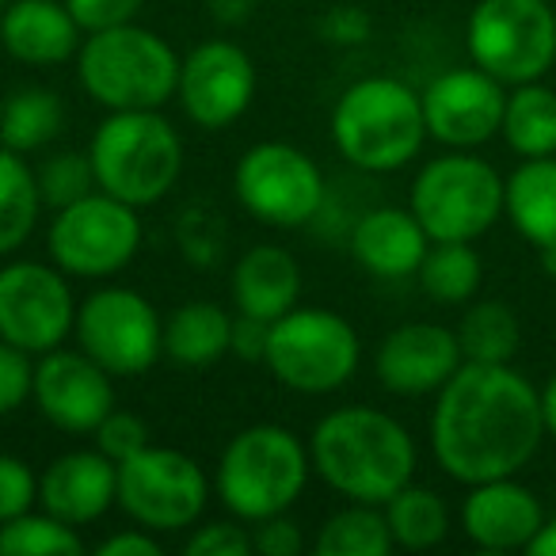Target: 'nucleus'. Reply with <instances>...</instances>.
<instances>
[{
    "mask_svg": "<svg viewBox=\"0 0 556 556\" xmlns=\"http://www.w3.org/2000/svg\"><path fill=\"white\" fill-rule=\"evenodd\" d=\"M545 522L538 495L530 488L515 484L510 477L472 484L469 500L462 507V526L472 545L488 553H507V548H526L530 538Z\"/></svg>",
    "mask_w": 556,
    "mask_h": 556,
    "instance_id": "obj_20",
    "label": "nucleus"
},
{
    "mask_svg": "<svg viewBox=\"0 0 556 556\" xmlns=\"http://www.w3.org/2000/svg\"><path fill=\"white\" fill-rule=\"evenodd\" d=\"M85 553L77 526L62 522L50 510L20 515L0 522V556H77Z\"/></svg>",
    "mask_w": 556,
    "mask_h": 556,
    "instance_id": "obj_33",
    "label": "nucleus"
},
{
    "mask_svg": "<svg viewBox=\"0 0 556 556\" xmlns=\"http://www.w3.org/2000/svg\"><path fill=\"white\" fill-rule=\"evenodd\" d=\"M302 545H305L302 530H298V522H290L287 510H282V515L260 518L252 530V553H260V556H298Z\"/></svg>",
    "mask_w": 556,
    "mask_h": 556,
    "instance_id": "obj_40",
    "label": "nucleus"
},
{
    "mask_svg": "<svg viewBox=\"0 0 556 556\" xmlns=\"http://www.w3.org/2000/svg\"><path fill=\"white\" fill-rule=\"evenodd\" d=\"M267 336H270V325L260 317H248L240 313V320H232V336H229V351L248 363H263L267 355Z\"/></svg>",
    "mask_w": 556,
    "mask_h": 556,
    "instance_id": "obj_41",
    "label": "nucleus"
},
{
    "mask_svg": "<svg viewBox=\"0 0 556 556\" xmlns=\"http://www.w3.org/2000/svg\"><path fill=\"white\" fill-rule=\"evenodd\" d=\"M503 210L515 229L538 252L556 248V161L553 156H526L503 191Z\"/></svg>",
    "mask_w": 556,
    "mask_h": 556,
    "instance_id": "obj_24",
    "label": "nucleus"
},
{
    "mask_svg": "<svg viewBox=\"0 0 556 556\" xmlns=\"http://www.w3.org/2000/svg\"><path fill=\"white\" fill-rule=\"evenodd\" d=\"M77 343L111 378L146 374L164 355V325L156 309L126 287H103L77 305Z\"/></svg>",
    "mask_w": 556,
    "mask_h": 556,
    "instance_id": "obj_13",
    "label": "nucleus"
},
{
    "mask_svg": "<svg viewBox=\"0 0 556 556\" xmlns=\"http://www.w3.org/2000/svg\"><path fill=\"white\" fill-rule=\"evenodd\" d=\"M465 35L472 65L503 85L541 80L556 62V12L548 0H480Z\"/></svg>",
    "mask_w": 556,
    "mask_h": 556,
    "instance_id": "obj_9",
    "label": "nucleus"
},
{
    "mask_svg": "<svg viewBox=\"0 0 556 556\" xmlns=\"http://www.w3.org/2000/svg\"><path fill=\"white\" fill-rule=\"evenodd\" d=\"M419 100H424L427 134L454 149L484 146L503 126V108H507L503 80H495L480 65L442 73L427 85Z\"/></svg>",
    "mask_w": 556,
    "mask_h": 556,
    "instance_id": "obj_17",
    "label": "nucleus"
},
{
    "mask_svg": "<svg viewBox=\"0 0 556 556\" xmlns=\"http://www.w3.org/2000/svg\"><path fill=\"white\" fill-rule=\"evenodd\" d=\"M298 298H302V267L287 248L255 244L232 267V302L248 317L275 325L294 309Z\"/></svg>",
    "mask_w": 556,
    "mask_h": 556,
    "instance_id": "obj_23",
    "label": "nucleus"
},
{
    "mask_svg": "<svg viewBox=\"0 0 556 556\" xmlns=\"http://www.w3.org/2000/svg\"><path fill=\"white\" fill-rule=\"evenodd\" d=\"M0 42L24 65H58L80 50V24L65 0H16L0 16Z\"/></svg>",
    "mask_w": 556,
    "mask_h": 556,
    "instance_id": "obj_22",
    "label": "nucleus"
},
{
    "mask_svg": "<svg viewBox=\"0 0 556 556\" xmlns=\"http://www.w3.org/2000/svg\"><path fill=\"white\" fill-rule=\"evenodd\" d=\"M4 4H9V0H0V9H4Z\"/></svg>",
    "mask_w": 556,
    "mask_h": 556,
    "instance_id": "obj_47",
    "label": "nucleus"
},
{
    "mask_svg": "<svg viewBox=\"0 0 556 556\" xmlns=\"http://www.w3.org/2000/svg\"><path fill=\"white\" fill-rule=\"evenodd\" d=\"M431 237L424 232L419 217L401 206H378L363 214L351 229V255L358 267L378 278H408L419 275Z\"/></svg>",
    "mask_w": 556,
    "mask_h": 556,
    "instance_id": "obj_21",
    "label": "nucleus"
},
{
    "mask_svg": "<svg viewBox=\"0 0 556 556\" xmlns=\"http://www.w3.org/2000/svg\"><path fill=\"white\" fill-rule=\"evenodd\" d=\"M77 325V302L62 267L16 260L0 267V340L47 355Z\"/></svg>",
    "mask_w": 556,
    "mask_h": 556,
    "instance_id": "obj_14",
    "label": "nucleus"
},
{
    "mask_svg": "<svg viewBox=\"0 0 556 556\" xmlns=\"http://www.w3.org/2000/svg\"><path fill=\"white\" fill-rule=\"evenodd\" d=\"M393 545L389 518L374 503H351L336 510L313 541L317 556H386Z\"/></svg>",
    "mask_w": 556,
    "mask_h": 556,
    "instance_id": "obj_30",
    "label": "nucleus"
},
{
    "mask_svg": "<svg viewBox=\"0 0 556 556\" xmlns=\"http://www.w3.org/2000/svg\"><path fill=\"white\" fill-rule=\"evenodd\" d=\"M100 556H161L164 545L153 538V530H141V526H134V530H123V533H111L108 541H100V548H96Z\"/></svg>",
    "mask_w": 556,
    "mask_h": 556,
    "instance_id": "obj_42",
    "label": "nucleus"
},
{
    "mask_svg": "<svg viewBox=\"0 0 556 556\" xmlns=\"http://www.w3.org/2000/svg\"><path fill=\"white\" fill-rule=\"evenodd\" d=\"M255 96V65L237 42L210 39L179 65V103L202 130L237 123Z\"/></svg>",
    "mask_w": 556,
    "mask_h": 556,
    "instance_id": "obj_15",
    "label": "nucleus"
},
{
    "mask_svg": "<svg viewBox=\"0 0 556 556\" xmlns=\"http://www.w3.org/2000/svg\"><path fill=\"white\" fill-rule=\"evenodd\" d=\"M503 138L518 156H553L556 153V92L538 80L515 85L503 108Z\"/></svg>",
    "mask_w": 556,
    "mask_h": 556,
    "instance_id": "obj_26",
    "label": "nucleus"
},
{
    "mask_svg": "<svg viewBox=\"0 0 556 556\" xmlns=\"http://www.w3.org/2000/svg\"><path fill=\"white\" fill-rule=\"evenodd\" d=\"M39 179L27 168L24 153L0 149V255L27 244L35 222H39Z\"/></svg>",
    "mask_w": 556,
    "mask_h": 556,
    "instance_id": "obj_28",
    "label": "nucleus"
},
{
    "mask_svg": "<svg viewBox=\"0 0 556 556\" xmlns=\"http://www.w3.org/2000/svg\"><path fill=\"white\" fill-rule=\"evenodd\" d=\"M313 469L351 503L386 507L416 472V442L378 408H336L309 439Z\"/></svg>",
    "mask_w": 556,
    "mask_h": 556,
    "instance_id": "obj_2",
    "label": "nucleus"
},
{
    "mask_svg": "<svg viewBox=\"0 0 556 556\" xmlns=\"http://www.w3.org/2000/svg\"><path fill=\"white\" fill-rule=\"evenodd\" d=\"M507 179L488 161L469 153H450L424 164L412 184V214L431 240H477L503 214Z\"/></svg>",
    "mask_w": 556,
    "mask_h": 556,
    "instance_id": "obj_8",
    "label": "nucleus"
},
{
    "mask_svg": "<svg viewBox=\"0 0 556 556\" xmlns=\"http://www.w3.org/2000/svg\"><path fill=\"white\" fill-rule=\"evenodd\" d=\"M232 317L214 302H187L164 320V355L179 366H210L229 351Z\"/></svg>",
    "mask_w": 556,
    "mask_h": 556,
    "instance_id": "obj_25",
    "label": "nucleus"
},
{
    "mask_svg": "<svg viewBox=\"0 0 556 556\" xmlns=\"http://www.w3.org/2000/svg\"><path fill=\"white\" fill-rule=\"evenodd\" d=\"M210 484L194 457L149 442L141 454L118 465V507L153 533H176L194 526L206 510Z\"/></svg>",
    "mask_w": 556,
    "mask_h": 556,
    "instance_id": "obj_11",
    "label": "nucleus"
},
{
    "mask_svg": "<svg viewBox=\"0 0 556 556\" xmlns=\"http://www.w3.org/2000/svg\"><path fill=\"white\" fill-rule=\"evenodd\" d=\"M92 434H96V442H100L96 450H103L115 465H123L126 457L141 454V450L149 446V427L141 424L134 412H118V408H111V416L103 419Z\"/></svg>",
    "mask_w": 556,
    "mask_h": 556,
    "instance_id": "obj_36",
    "label": "nucleus"
},
{
    "mask_svg": "<svg viewBox=\"0 0 556 556\" xmlns=\"http://www.w3.org/2000/svg\"><path fill=\"white\" fill-rule=\"evenodd\" d=\"M50 260L65 275L77 278H111L138 255L141 222L138 206L115 199L108 191H92L88 199L54 210L50 222Z\"/></svg>",
    "mask_w": 556,
    "mask_h": 556,
    "instance_id": "obj_10",
    "label": "nucleus"
},
{
    "mask_svg": "<svg viewBox=\"0 0 556 556\" xmlns=\"http://www.w3.org/2000/svg\"><path fill=\"white\" fill-rule=\"evenodd\" d=\"M39 412L70 434H88L111 416L115 408V386L111 374L85 351H47L42 363L35 366L31 389Z\"/></svg>",
    "mask_w": 556,
    "mask_h": 556,
    "instance_id": "obj_16",
    "label": "nucleus"
},
{
    "mask_svg": "<svg viewBox=\"0 0 556 556\" xmlns=\"http://www.w3.org/2000/svg\"><path fill=\"white\" fill-rule=\"evenodd\" d=\"M325 31L332 42H363L370 35V20L358 9H336L332 16L325 20Z\"/></svg>",
    "mask_w": 556,
    "mask_h": 556,
    "instance_id": "obj_43",
    "label": "nucleus"
},
{
    "mask_svg": "<svg viewBox=\"0 0 556 556\" xmlns=\"http://www.w3.org/2000/svg\"><path fill=\"white\" fill-rule=\"evenodd\" d=\"M118 500V465L103 450H73L47 465L39 503L70 526H88Z\"/></svg>",
    "mask_w": 556,
    "mask_h": 556,
    "instance_id": "obj_19",
    "label": "nucleus"
},
{
    "mask_svg": "<svg viewBox=\"0 0 556 556\" xmlns=\"http://www.w3.org/2000/svg\"><path fill=\"white\" fill-rule=\"evenodd\" d=\"M77 77L108 111H161L179 92V58L156 31L118 24L80 42Z\"/></svg>",
    "mask_w": 556,
    "mask_h": 556,
    "instance_id": "obj_3",
    "label": "nucleus"
},
{
    "mask_svg": "<svg viewBox=\"0 0 556 556\" xmlns=\"http://www.w3.org/2000/svg\"><path fill=\"white\" fill-rule=\"evenodd\" d=\"M210 12H214V20H222V24H240V20H248V12H252V0H210Z\"/></svg>",
    "mask_w": 556,
    "mask_h": 556,
    "instance_id": "obj_44",
    "label": "nucleus"
},
{
    "mask_svg": "<svg viewBox=\"0 0 556 556\" xmlns=\"http://www.w3.org/2000/svg\"><path fill=\"white\" fill-rule=\"evenodd\" d=\"M39 179V194H42V206L50 210H65L73 202L88 199L92 191H100L96 184V168H92V156L88 153H54L50 161H42V168L35 172Z\"/></svg>",
    "mask_w": 556,
    "mask_h": 556,
    "instance_id": "obj_34",
    "label": "nucleus"
},
{
    "mask_svg": "<svg viewBox=\"0 0 556 556\" xmlns=\"http://www.w3.org/2000/svg\"><path fill=\"white\" fill-rule=\"evenodd\" d=\"M541 416H545V434L556 439V374L548 378V386L541 389Z\"/></svg>",
    "mask_w": 556,
    "mask_h": 556,
    "instance_id": "obj_46",
    "label": "nucleus"
},
{
    "mask_svg": "<svg viewBox=\"0 0 556 556\" xmlns=\"http://www.w3.org/2000/svg\"><path fill=\"white\" fill-rule=\"evenodd\" d=\"M88 156L100 191L130 206L161 202L184 172V141L161 111H111Z\"/></svg>",
    "mask_w": 556,
    "mask_h": 556,
    "instance_id": "obj_5",
    "label": "nucleus"
},
{
    "mask_svg": "<svg viewBox=\"0 0 556 556\" xmlns=\"http://www.w3.org/2000/svg\"><path fill=\"white\" fill-rule=\"evenodd\" d=\"M313 457L294 431L255 424L225 446L217 462V495L244 522L282 515L305 492Z\"/></svg>",
    "mask_w": 556,
    "mask_h": 556,
    "instance_id": "obj_6",
    "label": "nucleus"
},
{
    "mask_svg": "<svg viewBox=\"0 0 556 556\" xmlns=\"http://www.w3.org/2000/svg\"><path fill=\"white\" fill-rule=\"evenodd\" d=\"M65 9L80 24V31H108L118 24H134L141 12V0H65Z\"/></svg>",
    "mask_w": 556,
    "mask_h": 556,
    "instance_id": "obj_39",
    "label": "nucleus"
},
{
    "mask_svg": "<svg viewBox=\"0 0 556 556\" xmlns=\"http://www.w3.org/2000/svg\"><path fill=\"white\" fill-rule=\"evenodd\" d=\"M480 255L472 252V240H431L424 263H419V282L427 298L442 305H462L480 290Z\"/></svg>",
    "mask_w": 556,
    "mask_h": 556,
    "instance_id": "obj_29",
    "label": "nucleus"
},
{
    "mask_svg": "<svg viewBox=\"0 0 556 556\" xmlns=\"http://www.w3.org/2000/svg\"><path fill=\"white\" fill-rule=\"evenodd\" d=\"M184 548L187 556H248L252 553V533L237 522H210L199 526Z\"/></svg>",
    "mask_w": 556,
    "mask_h": 556,
    "instance_id": "obj_38",
    "label": "nucleus"
},
{
    "mask_svg": "<svg viewBox=\"0 0 556 556\" xmlns=\"http://www.w3.org/2000/svg\"><path fill=\"white\" fill-rule=\"evenodd\" d=\"M35 389V366L31 355L16 343L0 340V416H12L27 404Z\"/></svg>",
    "mask_w": 556,
    "mask_h": 556,
    "instance_id": "obj_35",
    "label": "nucleus"
},
{
    "mask_svg": "<svg viewBox=\"0 0 556 556\" xmlns=\"http://www.w3.org/2000/svg\"><path fill=\"white\" fill-rule=\"evenodd\" d=\"M237 199L255 222L275 229L309 225L325 206V176L317 161L287 141H260L237 164Z\"/></svg>",
    "mask_w": 556,
    "mask_h": 556,
    "instance_id": "obj_12",
    "label": "nucleus"
},
{
    "mask_svg": "<svg viewBox=\"0 0 556 556\" xmlns=\"http://www.w3.org/2000/svg\"><path fill=\"white\" fill-rule=\"evenodd\" d=\"M62 96L50 92V88H20L0 111V141L12 153H35L62 134Z\"/></svg>",
    "mask_w": 556,
    "mask_h": 556,
    "instance_id": "obj_27",
    "label": "nucleus"
},
{
    "mask_svg": "<svg viewBox=\"0 0 556 556\" xmlns=\"http://www.w3.org/2000/svg\"><path fill=\"white\" fill-rule=\"evenodd\" d=\"M386 518H389V533L401 548H434L450 530V510L431 488H401L393 500L386 503Z\"/></svg>",
    "mask_w": 556,
    "mask_h": 556,
    "instance_id": "obj_31",
    "label": "nucleus"
},
{
    "mask_svg": "<svg viewBox=\"0 0 556 556\" xmlns=\"http://www.w3.org/2000/svg\"><path fill=\"white\" fill-rule=\"evenodd\" d=\"M35 503H39V480L27 469V462L0 454V522L27 515Z\"/></svg>",
    "mask_w": 556,
    "mask_h": 556,
    "instance_id": "obj_37",
    "label": "nucleus"
},
{
    "mask_svg": "<svg viewBox=\"0 0 556 556\" xmlns=\"http://www.w3.org/2000/svg\"><path fill=\"white\" fill-rule=\"evenodd\" d=\"M363 343L358 332L328 309H290L278 317L267 336V355L263 363L270 366L278 381L294 393H336L343 389L358 370Z\"/></svg>",
    "mask_w": 556,
    "mask_h": 556,
    "instance_id": "obj_7",
    "label": "nucleus"
},
{
    "mask_svg": "<svg viewBox=\"0 0 556 556\" xmlns=\"http://www.w3.org/2000/svg\"><path fill=\"white\" fill-rule=\"evenodd\" d=\"M332 138L355 168L396 172L424 149V100L404 80L366 77L336 100Z\"/></svg>",
    "mask_w": 556,
    "mask_h": 556,
    "instance_id": "obj_4",
    "label": "nucleus"
},
{
    "mask_svg": "<svg viewBox=\"0 0 556 556\" xmlns=\"http://www.w3.org/2000/svg\"><path fill=\"white\" fill-rule=\"evenodd\" d=\"M518 317L503 302H480L457 325L465 363H510L518 351Z\"/></svg>",
    "mask_w": 556,
    "mask_h": 556,
    "instance_id": "obj_32",
    "label": "nucleus"
},
{
    "mask_svg": "<svg viewBox=\"0 0 556 556\" xmlns=\"http://www.w3.org/2000/svg\"><path fill=\"white\" fill-rule=\"evenodd\" d=\"M526 553H533V556H556V518H545V522H541V530L530 538Z\"/></svg>",
    "mask_w": 556,
    "mask_h": 556,
    "instance_id": "obj_45",
    "label": "nucleus"
},
{
    "mask_svg": "<svg viewBox=\"0 0 556 556\" xmlns=\"http://www.w3.org/2000/svg\"><path fill=\"white\" fill-rule=\"evenodd\" d=\"M465 363L457 332L442 325H401L378 348V381L389 393H439Z\"/></svg>",
    "mask_w": 556,
    "mask_h": 556,
    "instance_id": "obj_18",
    "label": "nucleus"
},
{
    "mask_svg": "<svg viewBox=\"0 0 556 556\" xmlns=\"http://www.w3.org/2000/svg\"><path fill=\"white\" fill-rule=\"evenodd\" d=\"M545 439L541 393L510 363H462L439 389L431 446L462 484L515 477Z\"/></svg>",
    "mask_w": 556,
    "mask_h": 556,
    "instance_id": "obj_1",
    "label": "nucleus"
}]
</instances>
